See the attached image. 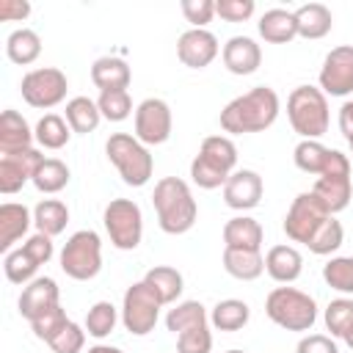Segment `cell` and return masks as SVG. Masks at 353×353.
I'll use <instances>...</instances> for the list:
<instances>
[{"label": "cell", "mask_w": 353, "mask_h": 353, "mask_svg": "<svg viewBox=\"0 0 353 353\" xmlns=\"http://www.w3.org/2000/svg\"><path fill=\"white\" fill-rule=\"evenodd\" d=\"M342 240H345V229H342V223L336 221V215H328V218L323 221V226L312 234V240L306 243V248H309L312 254H317V256H328V254L339 251Z\"/></svg>", "instance_id": "cell-38"}, {"label": "cell", "mask_w": 353, "mask_h": 353, "mask_svg": "<svg viewBox=\"0 0 353 353\" xmlns=\"http://www.w3.org/2000/svg\"><path fill=\"white\" fill-rule=\"evenodd\" d=\"M33 135H36V143L41 146V149H63L66 143H69V138H72V127H69V121L63 119V116H58V113H44L39 121H36V130H33Z\"/></svg>", "instance_id": "cell-33"}, {"label": "cell", "mask_w": 353, "mask_h": 353, "mask_svg": "<svg viewBox=\"0 0 353 353\" xmlns=\"http://www.w3.org/2000/svg\"><path fill=\"white\" fill-rule=\"evenodd\" d=\"M174 116L165 99L149 97L135 108V138L143 146H160L171 138Z\"/></svg>", "instance_id": "cell-13"}, {"label": "cell", "mask_w": 353, "mask_h": 353, "mask_svg": "<svg viewBox=\"0 0 353 353\" xmlns=\"http://www.w3.org/2000/svg\"><path fill=\"white\" fill-rule=\"evenodd\" d=\"M281 102L279 94L270 85H254L251 91L234 97L221 110V130L229 135H245V132H262L273 127L279 119Z\"/></svg>", "instance_id": "cell-1"}, {"label": "cell", "mask_w": 353, "mask_h": 353, "mask_svg": "<svg viewBox=\"0 0 353 353\" xmlns=\"http://www.w3.org/2000/svg\"><path fill=\"white\" fill-rule=\"evenodd\" d=\"M61 270L74 281H91L102 270V240L94 229H80L63 243Z\"/></svg>", "instance_id": "cell-7"}, {"label": "cell", "mask_w": 353, "mask_h": 353, "mask_svg": "<svg viewBox=\"0 0 353 353\" xmlns=\"http://www.w3.org/2000/svg\"><path fill=\"white\" fill-rule=\"evenodd\" d=\"M66 121L72 127V132L77 135H88L99 127L102 121V113H99V105L97 99H88V97H72L66 102Z\"/></svg>", "instance_id": "cell-32"}, {"label": "cell", "mask_w": 353, "mask_h": 353, "mask_svg": "<svg viewBox=\"0 0 353 353\" xmlns=\"http://www.w3.org/2000/svg\"><path fill=\"white\" fill-rule=\"evenodd\" d=\"M152 204L157 212V223L165 234H185L199 218V204L190 193V185L179 176H163L154 185Z\"/></svg>", "instance_id": "cell-2"}, {"label": "cell", "mask_w": 353, "mask_h": 353, "mask_svg": "<svg viewBox=\"0 0 353 353\" xmlns=\"http://www.w3.org/2000/svg\"><path fill=\"white\" fill-rule=\"evenodd\" d=\"M256 11L254 0H218L215 3V14L226 22H245L251 19Z\"/></svg>", "instance_id": "cell-46"}, {"label": "cell", "mask_w": 353, "mask_h": 353, "mask_svg": "<svg viewBox=\"0 0 353 353\" xmlns=\"http://www.w3.org/2000/svg\"><path fill=\"white\" fill-rule=\"evenodd\" d=\"M265 273L279 284H292L303 273V256L295 245H273L265 254Z\"/></svg>", "instance_id": "cell-21"}, {"label": "cell", "mask_w": 353, "mask_h": 353, "mask_svg": "<svg viewBox=\"0 0 353 353\" xmlns=\"http://www.w3.org/2000/svg\"><path fill=\"white\" fill-rule=\"evenodd\" d=\"M265 314L284 331H312L317 323V301L295 287H276L265 298Z\"/></svg>", "instance_id": "cell-5"}, {"label": "cell", "mask_w": 353, "mask_h": 353, "mask_svg": "<svg viewBox=\"0 0 353 353\" xmlns=\"http://www.w3.org/2000/svg\"><path fill=\"white\" fill-rule=\"evenodd\" d=\"M210 323V314L204 309L201 301H179L174 303V309H168L165 314V328L176 336L188 328H196V325H207Z\"/></svg>", "instance_id": "cell-34"}, {"label": "cell", "mask_w": 353, "mask_h": 353, "mask_svg": "<svg viewBox=\"0 0 353 353\" xmlns=\"http://www.w3.org/2000/svg\"><path fill=\"white\" fill-rule=\"evenodd\" d=\"M221 47L207 28H190L176 39V55L188 69H204L218 58Z\"/></svg>", "instance_id": "cell-16"}, {"label": "cell", "mask_w": 353, "mask_h": 353, "mask_svg": "<svg viewBox=\"0 0 353 353\" xmlns=\"http://www.w3.org/2000/svg\"><path fill=\"white\" fill-rule=\"evenodd\" d=\"M6 55L17 66L33 63L41 55V39H39V33L30 30V28H17L14 33H8V39H6Z\"/></svg>", "instance_id": "cell-31"}, {"label": "cell", "mask_w": 353, "mask_h": 353, "mask_svg": "<svg viewBox=\"0 0 353 353\" xmlns=\"http://www.w3.org/2000/svg\"><path fill=\"white\" fill-rule=\"evenodd\" d=\"M30 14L28 0H0V19L3 22H22Z\"/></svg>", "instance_id": "cell-50"}, {"label": "cell", "mask_w": 353, "mask_h": 353, "mask_svg": "<svg viewBox=\"0 0 353 353\" xmlns=\"http://www.w3.org/2000/svg\"><path fill=\"white\" fill-rule=\"evenodd\" d=\"M259 28V36L268 41V44H287L298 36V25H295V14L287 11V8H270L259 17L256 22Z\"/></svg>", "instance_id": "cell-26"}, {"label": "cell", "mask_w": 353, "mask_h": 353, "mask_svg": "<svg viewBox=\"0 0 353 353\" xmlns=\"http://www.w3.org/2000/svg\"><path fill=\"white\" fill-rule=\"evenodd\" d=\"M85 353H124V350L116 347V345H94V347H88Z\"/></svg>", "instance_id": "cell-52"}, {"label": "cell", "mask_w": 353, "mask_h": 353, "mask_svg": "<svg viewBox=\"0 0 353 353\" xmlns=\"http://www.w3.org/2000/svg\"><path fill=\"white\" fill-rule=\"evenodd\" d=\"M44 154L39 149H25L14 154H0V193H19L28 182H33Z\"/></svg>", "instance_id": "cell-15"}, {"label": "cell", "mask_w": 353, "mask_h": 353, "mask_svg": "<svg viewBox=\"0 0 353 353\" xmlns=\"http://www.w3.org/2000/svg\"><path fill=\"white\" fill-rule=\"evenodd\" d=\"M19 91H22V99L30 105V108H39V110H50L55 105H61L66 99V91H69V80L61 69L55 66H41V69H30L22 83H19Z\"/></svg>", "instance_id": "cell-11"}, {"label": "cell", "mask_w": 353, "mask_h": 353, "mask_svg": "<svg viewBox=\"0 0 353 353\" xmlns=\"http://www.w3.org/2000/svg\"><path fill=\"white\" fill-rule=\"evenodd\" d=\"M69 323V317H66V312L61 309V303L58 306H52L50 312H44L41 317H36L33 323H30V328H33V334L39 336V339H44V342H50L63 325Z\"/></svg>", "instance_id": "cell-45"}, {"label": "cell", "mask_w": 353, "mask_h": 353, "mask_svg": "<svg viewBox=\"0 0 353 353\" xmlns=\"http://www.w3.org/2000/svg\"><path fill=\"white\" fill-rule=\"evenodd\" d=\"M223 353H245V350H237V347H232V350H223Z\"/></svg>", "instance_id": "cell-54"}, {"label": "cell", "mask_w": 353, "mask_h": 353, "mask_svg": "<svg viewBox=\"0 0 353 353\" xmlns=\"http://www.w3.org/2000/svg\"><path fill=\"white\" fill-rule=\"evenodd\" d=\"M22 248H25V254H28L39 268H41V265H47V262L52 259V254H55L52 237H50V234H41V232L30 234V237L22 243Z\"/></svg>", "instance_id": "cell-47"}, {"label": "cell", "mask_w": 353, "mask_h": 353, "mask_svg": "<svg viewBox=\"0 0 353 353\" xmlns=\"http://www.w3.org/2000/svg\"><path fill=\"white\" fill-rule=\"evenodd\" d=\"M312 193L323 201V207L336 215L342 212L347 204H350V196H353V182H350V160L345 152L339 149H331L328 154V163L323 168V174L317 176Z\"/></svg>", "instance_id": "cell-8"}, {"label": "cell", "mask_w": 353, "mask_h": 353, "mask_svg": "<svg viewBox=\"0 0 353 353\" xmlns=\"http://www.w3.org/2000/svg\"><path fill=\"white\" fill-rule=\"evenodd\" d=\"M119 309L110 303V301H97L91 309H88V314H85V334L88 336H94V339H105V336H110L113 334V328H116V323H119Z\"/></svg>", "instance_id": "cell-36"}, {"label": "cell", "mask_w": 353, "mask_h": 353, "mask_svg": "<svg viewBox=\"0 0 353 353\" xmlns=\"http://www.w3.org/2000/svg\"><path fill=\"white\" fill-rule=\"evenodd\" d=\"M91 80L99 91H127L132 72L121 55H102L91 63Z\"/></svg>", "instance_id": "cell-24"}, {"label": "cell", "mask_w": 353, "mask_h": 353, "mask_svg": "<svg viewBox=\"0 0 353 353\" xmlns=\"http://www.w3.org/2000/svg\"><path fill=\"white\" fill-rule=\"evenodd\" d=\"M328 215H331V212L323 207V201H320L312 190L298 193V196L292 199L287 215H284V234H287L292 243H303V245H306V243L312 240V234L323 226V221H325Z\"/></svg>", "instance_id": "cell-12"}, {"label": "cell", "mask_w": 353, "mask_h": 353, "mask_svg": "<svg viewBox=\"0 0 353 353\" xmlns=\"http://www.w3.org/2000/svg\"><path fill=\"white\" fill-rule=\"evenodd\" d=\"M347 146H350V154H353V138H350V141H347Z\"/></svg>", "instance_id": "cell-55"}, {"label": "cell", "mask_w": 353, "mask_h": 353, "mask_svg": "<svg viewBox=\"0 0 353 353\" xmlns=\"http://www.w3.org/2000/svg\"><path fill=\"white\" fill-rule=\"evenodd\" d=\"M102 221L110 243L119 251L138 248L143 237V212L132 199H110V204L102 212Z\"/></svg>", "instance_id": "cell-9"}, {"label": "cell", "mask_w": 353, "mask_h": 353, "mask_svg": "<svg viewBox=\"0 0 353 353\" xmlns=\"http://www.w3.org/2000/svg\"><path fill=\"white\" fill-rule=\"evenodd\" d=\"M262 223L251 215H234L223 223V248H243V251H262Z\"/></svg>", "instance_id": "cell-23"}, {"label": "cell", "mask_w": 353, "mask_h": 353, "mask_svg": "<svg viewBox=\"0 0 353 353\" xmlns=\"http://www.w3.org/2000/svg\"><path fill=\"white\" fill-rule=\"evenodd\" d=\"M176 353H212V331H210V323L176 334Z\"/></svg>", "instance_id": "cell-44"}, {"label": "cell", "mask_w": 353, "mask_h": 353, "mask_svg": "<svg viewBox=\"0 0 353 353\" xmlns=\"http://www.w3.org/2000/svg\"><path fill=\"white\" fill-rule=\"evenodd\" d=\"M262 190H265V185H262V176L256 171L237 168L223 185V201H226V207L245 212L262 201Z\"/></svg>", "instance_id": "cell-17"}, {"label": "cell", "mask_w": 353, "mask_h": 353, "mask_svg": "<svg viewBox=\"0 0 353 353\" xmlns=\"http://www.w3.org/2000/svg\"><path fill=\"white\" fill-rule=\"evenodd\" d=\"M182 14L193 28H204L215 17V3L212 0H182Z\"/></svg>", "instance_id": "cell-48"}, {"label": "cell", "mask_w": 353, "mask_h": 353, "mask_svg": "<svg viewBox=\"0 0 353 353\" xmlns=\"http://www.w3.org/2000/svg\"><path fill=\"white\" fill-rule=\"evenodd\" d=\"M223 270L237 281H254L265 273V256L262 251L223 248Z\"/></svg>", "instance_id": "cell-28"}, {"label": "cell", "mask_w": 353, "mask_h": 353, "mask_svg": "<svg viewBox=\"0 0 353 353\" xmlns=\"http://www.w3.org/2000/svg\"><path fill=\"white\" fill-rule=\"evenodd\" d=\"M99 113L108 121H124L132 113V99L130 91H99Z\"/></svg>", "instance_id": "cell-42"}, {"label": "cell", "mask_w": 353, "mask_h": 353, "mask_svg": "<svg viewBox=\"0 0 353 353\" xmlns=\"http://www.w3.org/2000/svg\"><path fill=\"white\" fill-rule=\"evenodd\" d=\"M52 353H83L85 347V325H77L74 320H69L50 342Z\"/></svg>", "instance_id": "cell-43"}, {"label": "cell", "mask_w": 353, "mask_h": 353, "mask_svg": "<svg viewBox=\"0 0 353 353\" xmlns=\"http://www.w3.org/2000/svg\"><path fill=\"white\" fill-rule=\"evenodd\" d=\"M328 154H331V149L323 146L320 141H301V143L292 149L295 165H298L303 174H314V176L323 174V168H325V163H328Z\"/></svg>", "instance_id": "cell-39"}, {"label": "cell", "mask_w": 353, "mask_h": 353, "mask_svg": "<svg viewBox=\"0 0 353 353\" xmlns=\"http://www.w3.org/2000/svg\"><path fill=\"white\" fill-rule=\"evenodd\" d=\"M3 270H6V279L11 281V284H28V281H33L36 279V270H39V265L25 254V248L19 245V248H14V251H8L6 256H3Z\"/></svg>", "instance_id": "cell-41"}, {"label": "cell", "mask_w": 353, "mask_h": 353, "mask_svg": "<svg viewBox=\"0 0 353 353\" xmlns=\"http://www.w3.org/2000/svg\"><path fill=\"white\" fill-rule=\"evenodd\" d=\"M323 320H325V328L331 331L334 339H345L353 331V298H347V295L334 298L325 306Z\"/></svg>", "instance_id": "cell-37"}, {"label": "cell", "mask_w": 353, "mask_h": 353, "mask_svg": "<svg viewBox=\"0 0 353 353\" xmlns=\"http://www.w3.org/2000/svg\"><path fill=\"white\" fill-rule=\"evenodd\" d=\"M221 58H223V66L232 72V74H254L262 63V50L259 44L251 39V36H232L223 50H221Z\"/></svg>", "instance_id": "cell-19"}, {"label": "cell", "mask_w": 353, "mask_h": 353, "mask_svg": "<svg viewBox=\"0 0 353 353\" xmlns=\"http://www.w3.org/2000/svg\"><path fill=\"white\" fill-rule=\"evenodd\" d=\"M237 146L229 135H207L199 146V154L190 160V179L201 190L223 188L226 179L237 171Z\"/></svg>", "instance_id": "cell-3"}, {"label": "cell", "mask_w": 353, "mask_h": 353, "mask_svg": "<svg viewBox=\"0 0 353 353\" xmlns=\"http://www.w3.org/2000/svg\"><path fill=\"white\" fill-rule=\"evenodd\" d=\"M69 179H72V171H69V165L63 160L44 157L41 165H39V171H36V176H33V185L41 193H61L69 185Z\"/></svg>", "instance_id": "cell-35"}, {"label": "cell", "mask_w": 353, "mask_h": 353, "mask_svg": "<svg viewBox=\"0 0 353 353\" xmlns=\"http://www.w3.org/2000/svg\"><path fill=\"white\" fill-rule=\"evenodd\" d=\"M33 130L25 121L22 113H17L14 108H6L0 116V154H14V152H25L33 149Z\"/></svg>", "instance_id": "cell-20"}, {"label": "cell", "mask_w": 353, "mask_h": 353, "mask_svg": "<svg viewBox=\"0 0 353 353\" xmlns=\"http://www.w3.org/2000/svg\"><path fill=\"white\" fill-rule=\"evenodd\" d=\"M61 303V290L55 284V279L50 276H36L33 281H28L22 287V295H19V314L33 323L36 317H41L44 312H50L52 306Z\"/></svg>", "instance_id": "cell-18"}, {"label": "cell", "mask_w": 353, "mask_h": 353, "mask_svg": "<svg viewBox=\"0 0 353 353\" xmlns=\"http://www.w3.org/2000/svg\"><path fill=\"white\" fill-rule=\"evenodd\" d=\"M323 279L331 290L353 298V256H331L323 265Z\"/></svg>", "instance_id": "cell-40"}, {"label": "cell", "mask_w": 353, "mask_h": 353, "mask_svg": "<svg viewBox=\"0 0 353 353\" xmlns=\"http://www.w3.org/2000/svg\"><path fill=\"white\" fill-rule=\"evenodd\" d=\"M345 345H347V347H350V350H353V331H350V334H347V336H345Z\"/></svg>", "instance_id": "cell-53"}, {"label": "cell", "mask_w": 353, "mask_h": 353, "mask_svg": "<svg viewBox=\"0 0 353 353\" xmlns=\"http://www.w3.org/2000/svg\"><path fill=\"white\" fill-rule=\"evenodd\" d=\"M30 223H33V212L25 204L17 201L0 204V251L3 254L14 251V243L28 234Z\"/></svg>", "instance_id": "cell-22"}, {"label": "cell", "mask_w": 353, "mask_h": 353, "mask_svg": "<svg viewBox=\"0 0 353 353\" xmlns=\"http://www.w3.org/2000/svg\"><path fill=\"white\" fill-rule=\"evenodd\" d=\"M143 281H146L149 290L160 298L163 306L176 303V298H179L182 290H185V279H182V273H179L176 268H171V265H154V268H149L146 276H143Z\"/></svg>", "instance_id": "cell-27"}, {"label": "cell", "mask_w": 353, "mask_h": 353, "mask_svg": "<svg viewBox=\"0 0 353 353\" xmlns=\"http://www.w3.org/2000/svg\"><path fill=\"white\" fill-rule=\"evenodd\" d=\"M295 353H339V347L328 334H306L301 336Z\"/></svg>", "instance_id": "cell-49"}, {"label": "cell", "mask_w": 353, "mask_h": 353, "mask_svg": "<svg viewBox=\"0 0 353 353\" xmlns=\"http://www.w3.org/2000/svg\"><path fill=\"white\" fill-rule=\"evenodd\" d=\"M339 132L345 135V141L353 138V99L342 102V108H339Z\"/></svg>", "instance_id": "cell-51"}, {"label": "cell", "mask_w": 353, "mask_h": 353, "mask_svg": "<svg viewBox=\"0 0 353 353\" xmlns=\"http://www.w3.org/2000/svg\"><path fill=\"white\" fill-rule=\"evenodd\" d=\"M317 83L325 97L353 94V44H339L323 58Z\"/></svg>", "instance_id": "cell-14"}, {"label": "cell", "mask_w": 353, "mask_h": 353, "mask_svg": "<svg viewBox=\"0 0 353 353\" xmlns=\"http://www.w3.org/2000/svg\"><path fill=\"white\" fill-rule=\"evenodd\" d=\"M295 25H298V36L301 39H323L331 33L334 17L328 11V6L323 3H303L295 11Z\"/></svg>", "instance_id": "cell-25"}, {"label": "cell", "mask_w": 353, "mask_h": 353, "mask_svg": "<svg viewBox=\"0 0 353 353\" xmlns=\"http://www.w3.org/2000/svg\"><path fill=\"white\" fill-rule=\"evenodd\" d=\"M69 223V207L61 201V199H41L36 207H33V226L36 232L41 234H61Z\"/></svg>", "instance_id": "cell-29"}, {"label": "cell", "mask_w": 353, "mask_h": 353, "mask_svg": "<svg viewBox=\"0 0 353 353\" xmlns=\"http://www.w3.org/2000/svg\"><path fill=\"white\" fill-rule=\"evenodd\" d=\"M108 160L116 165L119 176L130 188H143L152 179L154 171V157L149 154V146H143L135 135L130 132H113L105 143Z\"/></svg>", "instance_id": "cell-6"}, {"label": "cell", "mask_w": 353, "mask_h": 353, "mask_svg": "<svg viewBox=\"0 0 353 353\" xmlns=\"http://www.w3.org/2000/svg\"><path fill=\"white\" fill-rule=\"evenodd\" d=\"M287 119L301 141H320L328 132V97L317 85H295L287 97Z\"/></svg>", "instance_id": "cell-4"}, {"label": "cell", "mask_w": 353, "mask_h": 353, "mask_svg": "<svg viewBox=\"0 0 353 353\" xmlns=\"http://www.w3.org/2000/svg\"><path fill=\"white\" fill-rule=\"evenodd\" d=\"M160 309H163L160 298L141 279V281L130 284L127 292H124V301H121V325L132 336H146L149 331H154L157 317H160Z\"/></svg>", "instance_id": "cell-10"}, {"label": "cell", "mask_w": 353, "mask_h": 353, "mask_svg": "<svg viewBox=\"0 0 353 353\" xmlns=\"http://www.w3.org/2000/svg\"><path fill=\"white\" fill-rule=\"evenodd\" d=\"M251 320V309L240 298H223L210 309V325L218 331H240Z\"/></svg>", "instance_id": "cell-30"}]
</instances>
